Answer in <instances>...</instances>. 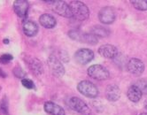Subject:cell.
<instances>
[{"label": "cell", "instance_id": "cell-1", "mask_svg": "<svg viewBox=\"0 0 147 115\" xmlns=\"http://www.w3.org/2000/svg\"><path fill=\"white\" fill-rule=\"evenodd\" d=\"M72 17L78 20H85L90 16V10L87 5L81 1H72L69 4Z\"/></svg>", "mask_w": 147, "mask_h": 115}, {"label": "cell", "instance_id": "cell-2", "mask_svg": "<svg viewBox=\"0 0 147 115\" xmlns=\"http://www.w3.org/2000/svg\"><path fill=\"white\" fill-rule=\"evenodd\" d=\"M78 91L90 98H94L98 96V89L97 86L90 81H82L77 85Z\"/></svg>", "mask_w": 147, "mask_h": 115}, {"label": "cell", "instance_id": "cell-3", "mask_svg": "<svg viewBox=\"0 0 147 115\" xmlns=\"http://www.w3.org/2000/svg\"><path fill=\"white\" fill-rule=\"evenodd\" d=\"M88 75L97 81H105L109 78V71L101 65H93L90 67L87 70Z\"/></svg>", "mask_w": 147, "mask_h": 115}, {"label": "cell", "instance_id": "cell-4", "mask_svg": "<svg viewBox=\"0 0 147 115\" xmlns=\"http://www.w3.org/2000/svg\"><path fill=\"white\" fill-rule=\"evenodd\" d=\"M46 3L51 4V9L57 14L63 16L65 18H71L72 13L70 6L65 1H59V0H55V1H45Z\"/></svg>", "mask_w": 147, "mask_h": 115}, {"label": "cell", "instance_id": "cell-5", "mask_svg": "<svg viewBox=\"0 0 147 115\" xmlns=\"http://www.w3.org/2000/svg\"><path fill=\"white\" fill-rule=\"evenodd\" d=\"M69 106L74 111L82 115H91V110L87 106V104L79 98H71L69 99Z\"/></svg>", "mask_w": 147, "mask_h": 115}, {"label": "cell", "instance_id": "cell-6", "mask_svg": "<svg viewBox=\"0 0 147 115\" xmlns=\"http://www.w3.org/2000/svg\"><path fill=\"white\" fill-rule=\"evenodd\" d=\"M48 66L51 74L56 77H62L65 74V68L63 67L61 61L53 55H51L48 58Z\"/></svg>", "mask_w": 147, "mask_h": 115}, {"label": "cell", "instance_id": "cell-7", "mask_svg": "<svg viewBox=\"0 0 147 115\" xmlns=\"http://www.w3.org/2000/svg\"><path fill=\"white\" fill-rule=\"evenodd\" d=\"M68 36L73 40L80 41L89 44H96L98 43V37L93 34H81L77 30H71L68 33Z\"/></svg>", "mask_w": 147, "mask_h": 115}, {"label": "cell", "instance_id": "cell-8", "mask_svg": "<svg viewBox=\"0 0 147 115\" xmlns=\"http://www.w3.org/2000/svg\"><path fill=\"white\" fill-rule=\"evenodd\" d=\"M127 69L131 75L139 76L143 74V72L144 70V64L139 59L132 58L128 61Z\"/></svg>", "mask_w": 147, "mask_h": 115}, {"label": "cell", "instance_id": "cell-9", "mask_svg": "<svg viewBox=\"0 0 147 115\" xmlns=\"http://www.w3.org/2000/svg\"><path fill=\"white\" fill-rule=\"evenodd\" d=\"M75 59L80 65H86L94 59V52L90 49H80L75 53Z\"/></svg>", "mask_w": 147, "mask_h": 115}, {"label": "cell", "instance_id": "cell-10", "mask_svg": "<svg viewBox=\"0 0 147 115\" xmlns=\"http://www.w3.org/2000/svg\"><path fill=\"white\" fill-rule=\"evenodd\" d=\"M115 12L110 6L103 7L98 13V19L103 24H112L115 20Z\"/></svg>", "mask_w": 147, "mask_h": 115}, {"label": "cell", "instance_id": "cell-11", "mask_svg": "<svg viewBox=\"0 0 147 115\" xmlns=\"http://www.w3.org/2000/svg\"><path fill=\"white\" fill-rule=\"evenodd\" d=\"M25 62L28 66V68L32 71L36 75H42L44 73V67L43 64L41 63L37 59L33 57H27L25 58Z\"/></svg>", "mask_w": 147, "mask_h": 115}, {"label": "cell", "instance_id": "cell-12", "mask_svg": "<svg viewBox=\"0 0 147 115\" xmlns=\"http://www.w3.org/2000/svg\"><path fill=\"white\" fill-rule=\"evenodd\" d=\"M13 10L18 17L25 19L28 11V2L25 0H15L13 2Z\"/></svg>", "mask_w": 147, "mask_h": 115}, {"label": "cell", "instance_id": "cell-13", "mask_svg": "<svg viewBox=\"0 0 147 115\" xmlns=\"http://www.w3.org/2000/svg\"><path fill=\"white\" fill-rule=\"evenodd\" d=\"M98 53L106 59H114L118 55V49L113 44H103L98 48Z\"/></svg>", "mask_w": 147, "mask_h": 115}, {"label": "cell", "instance_id": "cell-14", "mask_svg": "<svg viewBox=\"0 0 147 115\" xmlns=\"http://www.w3.org/2000/svg\"><path fill=\"white\" fill-rule=\"evenodd\" d=\"M106 97L111 102H116L121 98V89L115 84H109L106 89Z\"/></svg>", "mask_w": 147, "mask_h": 115}, {"label": "cell", "instance_id": "cell-15", "mask_svg": "<svg viewBox=\"0 0 147 115\" xmlns=\"http://www.w3.org/2000/svg\"><path fill=\"white\" fill-rule=\"evenodd\" d=\"M44 108H45V111L51 115H65L66 114L64 109L61 106H59V104L51 101L45 102Z\"/></svg>", "mask_w": 147, "mask_h": 115}, {"label": "cell", "instance_id": "cell-16", "mask_svg": "<svg viewBox=\"0 0 147 115\" xmlns=\"http://www.w3.org/2000/svg\"><path fill=\"white\" fill-rule=\"evenodd\" d=\"M39 23L42 27L50 29V28H53L56 26L57 20L52 15L49 13H44L39 18Z\"/></svg>", "mask_w": 147, "mask_h": 115}, {"label": "cell", "instance_id": "cell-17", "mask_svg": "<svg viewBox=\"0 0 147 115\" xmlns=\"http://www.w3.org/2000/svg\"><path fill=\"white\" fill-rule=\"evenodd\" d=\"M23 32L28 37H33L38 33V25L32 20H26L23 24Z\"/></svg>", "mask_w": 147, "mask_h": 115}, {"label": "cell", "instance_id": "cell-18", "mask_svg": "<svg viewBox=\"0 0 147 115\" xmlns=\"http://www.w3.org/2000/svg\"><path fill=\"white\" fill-rule=\"evenodd\" d=\"M142 96H143V92L136 85L133 84L128 89L127 97L131 102H134V103L138 102L142 98Z\"/></svg>", "mask_w": 147, "mask_h": 115}, {"label": "cell", "instance_id": "cell-19", "mask_svg": "<svg viewBox=\"0 0 147 115\" xmlns=\"http://www.w3.org/2000/svg\"><path fill=\"white\" fill-rule=\"evenodd\" d=\"M91 34L97 37H105L109 36L110 31L103 26H94L91 29Z\"/></svg>", "mask_w": 147, "mask_h": 115}, {"label": "cell", "instance_id": "cell-20", "mask_svg": "<svg viewBox=\"0 0 147 115\" xmlns=\"http://www.w3.org/2000/svg\"><path fill=\"white\" fill-rule=\"evenodd\" d=\"M131 4L138 11H146L147 10V0H133L131 1Z\"/></svg>", "mask_w": 147, "mask_h": 115}, {"label": "cell", "instance_id": "cell-21", "mask_svg": "<svg viewBox=\"0 0 147 115\" xmlns=\"http://www.w3.org/2000/svg\"><path fill=\"white\" fill-rule=\"evenodd\" d=\"M0 111L4 115H9V101L6 96H4L0 102Z\"/></svg>", "mask_w": 147, "mask_h": 115}, {"label": "cell", "instance_id": "cell-22", "mask_svg": "<svg viewBox=\"0 0 147 115\" xmlns=\"http://www.w3.org/2000/svg\"><path fill=\"white\" fill-rule=\"evenodd\" d=\"M13 74L15 77L19 78V79H25L26 77V73L25 71L20 67H15L13 69Z\"/></svg>", "mask_w": 147, "mask_h": 115}, {"label": "cell", "instance_id": "cell-23", "mask_svg": "<svg viewBox=\"0 0 147 115\" xmlns=\"http://www.w3.org/2000/svg\"><path fill=\"white\" fill-rule=\"evenodd\" d=\"M135 85L138 86L144 94H147V80L141 79L136 82Z\"/></svg>", "mask_w": 147, "mask_h": 115}, {"label": "cell", "instance_id": "cell-24", "mask_svg": "<svg viewBox=\"0 0 147 115\" xmlns=\"http://www.w3.org/2000/svg\"><path fill=\"white\" fill-rule=\"evenodd\" d=\"M13 59V55L9 54V53H5V54H2L0 56V63L1 64H7L9 63L10 61H12Z\"/></svg>", "mask_w": 147, "mask_h": 115}, {"label": "cell", "instance_id": "cell-25", "mask_svg": "<svg viewBox=\"0 0 147 115\" xmlns=\"http://www.w3.org/2000/svg\"><path fill=\"white\" fill-rule=\"evenodd\" d=\"M22 84L23 87H25L28 89H31L35 88V84H34L33 81H31L30 79H28V78H25V79L22 80Z\"/></svg>", "mask_w": 147, "mask_h": 115}, {"label": "cell", "instance_id": "cell-26", "mask_svg": "<svg viewBox=\"0 0 147 115\" xmlns=\"http://www.w3.org/2000/svg\"><path fill=\"white\" fill-rule=\"evenodd\" d=\"M6 76H7V75H6V73L1 68V67H0V77H1V78H6Z\"/></svg>", "mask_w": 147, "mask_h": 115}, {"label": "cell", "instance_id": "cell-27", "mask_svg": "<svg viewBox=\"0 0 147 115\" xmlns=\"http://www.w3.org/2000/svg\"><path fill=\"white\" fill-rule=\"evenodd\" d=\"M3 43L5 44H9V40H8L7 38H5V39L3 40Z\"/></svg>", "mask_w": 147, "mask_h": 115}, {"label": "cell", "instance_id": "cell-28", "mask_svg": "<svg viewBox=\"0 0 147 115\" xmlns=\"http://www.w3.org/2000/svg\"><path fill=\"white\" fill-rule=\"evenodd\" d=\"M144 108L147 111V100H145V102H144Z\"/></svg>", "mask_w": 147, "mask_h": 115}, {"label": "cell", "instance_id": "cell-29", "mask_svg": "<svg viewBox=\"0 0 147 115\" xmlns=\"http://www.w3.org/2000/svg\"><path fill=\"white\" fill-rule=\"evenodd\" d=\"M139 115H147V113L144 112V113H141V114H139Z\"/></svg>", "mask_w": 147, "mask_h": 115}]
</instances>
